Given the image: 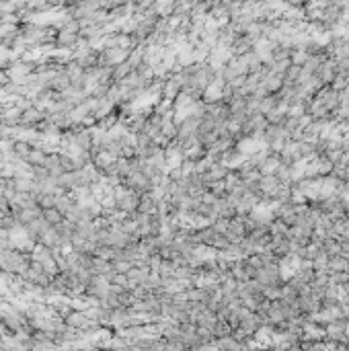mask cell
I'll return each instance as SVG.
<instances>
[{
    "instance_id": "6da1fadb",
    "label": "cell",
    "mask_w": 349,
    "mask_h": 351,
    "mask_svg": "<svg viewBox=\"0 0 349 351\" xmlns=\"http://www.w3.org/2000/svg\"><path fill=\"white\" fill-rule=\"evenodd\" d=\"M329 271H331V273L349 271V259H347V257H343V255L329 257Z\"/></svg>"
},
{
    "instance_id": "7a4b0ae2",
    "label": "cell",
    "mask_w": 349,
    "mask_h": 351,
    "mask_svg": "<svg viewBox=\"0 0 349 351\" xmlns=\"http://www.w3.org/2000/svg\"><path fill=\"white\" fill-rule=\"evenodd\" d=\"M95 162H97V165L101 167V169H109V167H113L115 156H113V154H109L107 150H105V152H101V154L97 156V160H95Z\"/></svg>"
},
{
    "instance_id": "3957f363",
    "label": "cell",
    "mask_w": 349,
    "mask_h": 351,
    "mask_svg": "<svg viewBox=\"0 0 349 351\" xmlns=\"http://www.w3.org/2000/svg\"><path fill=\"white\" fill-rule=\"evenodd\" d=\"M45 222H49V224H58V226H60V222H62V211H58L56 208L45 210Z\"/></svg>"
},
{
    "instance_id": "277c9868",
    "label": "cell",
    "mask_w": 349,
    "mask_h": 351,
    "mask_svg": "<svg viewBox=\"0 0 349 351\" xmlns=\"http://www.w3.org/2000/svg\"><path fill=\"white\" fill-rule=\"evenodd\" d=\"M25 123H31V121H39L41 119V113H39V111H37V109H27V111H25V113H23V117H21Z\"/></svg>"
},
{
    "instance_id": "5b68a950",
    "label": "cell",
    "mask_w": 349,
    "mask_h": 351,
    "mask_svg": "<svg viewBox=\"0 0 349 351\" xmlns=\"http://www.w3.org/2000/svg\"><path fill=\"white\" fill-rule=\"evenodd\" d=\"M27 160H29V162H33V165H39V162L43 165V162H45V156H43L41 150H33V152L29 154V158H27Z\"/></svg>"
},
{
    "instance_id": "8992f818",
    "label": "cell",
    "mask_w": 349,
    "mask_h": 351,
    "mask_svg": "<svg viewBox=\"0 0 349 351\" xmlns=\"http://www.w3.org/2000/svg\"><path fill=\"white\" fill-rule=\"evenodd\" d=\"M15 150H17V154L23 156V158H29V154H31V150H29V144H27V142H19Z\"/></svg>"
},
{
    "instance_id": "52a82bcc",
    "label": "cell",
    "mask_w": 349,
    "mask_h": 351,
    "mask_svg": "<svg viewBox=\"0 0 349 351\" xmlns=\"http://www.w3.org/2000/svg\"><path fill=\"white\" fill-rule=\"evenodd\" d=\"M10 58H12V52H10V49L0 47V62H6V60H10Z\"/></svg>"
},
{
    "instance_id": "ba28073f",
    "label": "cell",
    "mask_w": 349,
    "mask_h": 351,
    "mask_svg": "<svg viewBox=\"0 0 349 351\" xmlns=\"http://www.w3.org/2000/svg\"><path fill=\"white\" fill-rule=\"evenodd\" d=\"M2 82H6V76H4V74H0V84H2Z\"/></svg>"
},
{
    "instance_id": "9c48e42d",
    "label": "cell",
    "mask_w": 349,
    "mask_h": 351,
    "mask_svg": "<svg viewBox=\"0 0 349 351\" xmlns=\"http://www.w3.org/2000/svg\"><path fill=\"white\" fill-rule=\"evenodd\" d=\"M343 187H345V191H347V193H349V179H347V181H345V185H343Z\"/></svg>"
}]
</instances>
